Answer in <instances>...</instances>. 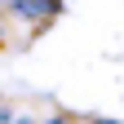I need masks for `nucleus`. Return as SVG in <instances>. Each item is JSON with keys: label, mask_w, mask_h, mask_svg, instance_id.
<instances>
[{"label": "nucleus", "mask_w": 124, "mask_h": 124, "mask_svg": "<svg viewBox=\"0 0 124 124\" xmlns=\"http://www.w3.org/2000/svg\"><path fill=\"white\" fill-rule=\"evenodd\" d=\"M9 9H13V18H22L31 27H44L58 13V0H9Z\"/></svg>", "instance_id": "obj_1"}]
</instances>
